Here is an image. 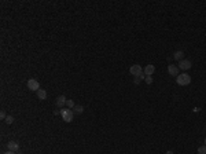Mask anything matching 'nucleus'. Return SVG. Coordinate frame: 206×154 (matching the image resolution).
<instances>
[{
  "label": "nucleus",
  "instance_id": "nucleus-16",
  "mask_svg": "<svg viewBox=\"0 0 206 154\" xmlns=\"http://www.w3.org/2000/svg\"><path fill=\"white\" fill-rule=\"evenodd\" d=\"M144 80H146V83L149 84V85H150V84H153V81H154L151 76H146V79H144Z\"/></svg>",
  "mask_w": 206,
  "mask_h": 154
},
{
  "label": "nucleus",
  "instance_id": "nucleus-11",
  "mask_svg": "<svg viewBox=\"0 0 206 154\" xmlns=\"http://www.w3.org/2000/svg\"><path fill=\"white\" fill-rule=\"evenodd\" d=\"M37 98H39L40 100H46L47 99V91L43 90V88H40V90L37 91Z\"/></svg>",
  "mask_w": 206,
  "mask_h": 154
},
{
  "label": "nucleus",
  "instance_id": "nucleus-21",
  "mask_svg": "<svg viewBox=\"0 0 206 154\" xmlns=\"http://www.w3.org/2000/svg\"><path fill=\"white\" fill-rule=\"evenodd\" d=\"M205 143H206V138H205Z\"/></svg>",
  "mask_w": 206,
  "mask_h": 154
},
{
  "label": "nucleus",
  "instance_id": "nucleus-17",
  "mask_svg": "<svg viewBox=\"0 0 206 154\" xmlns=\"http://www.w3.org/2000/svg\"><path fill=\"white\" fill-rule=\"evenodd\" d=\"M6 117H7V114H6V111L1 110V113H0V118H1V120H6Z\"/></svg>",
  "mask_w": 206,
  "mask_h": 154
},
{
  "label": "nucleus",
  "instance_id": "nucleus-10",
  "mask_svg": "<svg viewBox=\"0 0 206 154\" xmlns=\"http://www.w3.org/2000/svg\"><path fill=\"white\" fill-rule=\"evenodd\" d=\"M173 59H176V61H179V62H180L181 59H184V51H181V50L174 51L173 52Z\"/></svg>",
  "mask_w": 206,
  "mask_h": 154
},
{
  "label": "nucleus",
  "instance_id": "nucleus-15",
  "mask_svg": "<svg viewBox=\"0 0 206 154\" xmlns=\"http://www.w3.org/2000/svg\"><path fill=\"white\" fill-rule=\"evenodd\" d=\"M198 154H206V144L198 147Z\"/></svg>",
  "mask_w": 206,
  "mask_h": 154
},
{
  "label": "nucleus",
  "instance_id": "nucleus-6",
  "mask_svg": "<svg viewBox=\"0 0 206 154\" xmlns=\"http://www.w3.org/2000/svg\"><path fill=\"white\" fill-rule=\"evenodd\" d=\"M154 72H155V66H154V65H147V66H144V69H143V73L146 76H153Z\"/></svg>",
  "mask_w": 206,
  "mask_h": 154
},
{
  "label": "nucleus",
  "instance_id": "nucleus-2",
  "mask_svg": "<svg viewBox=\"0 0 206 154\" xmlns=\"http://www.w3.org/2000/svg\"><path fill=\"white\" fill-rule=\"evenodd\" d=\"M60 116H62L65 122H71L73 117H74V111L71 109H60Z\"/></svg>",
  "mask_w": 206,
  "mask_h": 154
},
{
  "label": "nucleus",
  "instance_id": "nucleus-1",
  "mask_svg": "<svg viewBox=\"0 0 206 154\" xmlns=\"http://www.w3.org/2000/svg\"><path fill=\"white\" fill-rule=\"evenodd\" d=\"M176 81H177V84L181 87L188 85L190 83H191V76H190L188 73H181V74H179L177 77H176Z\"/></svg>",
  "mask_w": 206,
  "mask_h": 154
},
{
  "label": "nucleus",
  "instance_id": "nucleus-9",
  "mask_svg": "<svg viewBox=\"0 0 206 154\" xmlns=\"http://www.w3.org/2000/svg\"><path fill=\"white\" fill-rule=\"evenodd\" d=\"M7 149L8 150H11V151H18L19 150V144L15 142V140H10L7 143Z\"/></svg>",
  "mask_w": 206,
  "mask_h": 154
},
{
  "label": "nucleus",
  "instance_id": "nucleus-13",
  "mask_svg": "<svg viewBox=\"0 0 206 154\" xmlns=\"http://www.w3.org/2000/svg\"><path fill=\"white\" fill-rule=\"evenodd\" d=\"M66 106H68V109H71V110H73L76 105H74V102H73L71 99H68V102H66Z\"/></svg>",
  "mask_w": 206,
  "mask_h": 154
},
{
  "label": "nucleus",
  "instance_id": "nucleus-20",
  "mask_svg": "<svg viewBox=\"0 0 206 154\" xmlns=\"http://www.w3.org/2000/svg\"><path fill=\"white\" fill-rule=\"evenodd\" d=\"M165 154H173V151H172V150H168L166 153H165Z\"/></svg>",
  "mask_w": 206,
  "mask_h": 154
},
{
  "label": "nucleus",
  "instance_id": "nucleus-8",
  "mask_svg": "<svg viewBox=\"0 0 206 154\" xmlns=\"http://www.w3.org/2000/svg\"><path fill=\"white\" fill-rule=\"evenodd\" d=\"M66 102H68V99L65 98V95H59V97L57 98V106L60 109H63V106L66 105Z\"/></svg>",
  "mask_w": 206,
  "mask_h": 154
},
{
  "label": "nucleus",
  "instance_id": "nucleus-18",
  "mask_svg": "<svg viewBox=\"0 0 206 154\" xmlns=\"http://www.w3.org/2000/svg\"><path fill=\"white\" fill-rule=\"evenodd\" d=\"M4 154H18V151H11V150H8V151H6Z\"/></svg>",
  "mask_w": 206,
  "mask_h": 154
},
{
  "label": "nucleus",
  "instance_id": "nucleus-14",
  "mask_svg": "<svg viewBox=\"0 0 206 154\" xmlns=\"http://www.w3.org/2000/svg\"><path fill=\"white\" fill-rule=\"evenodd\" d=\"M4 121L7 122L8 125H11V124H13V122H14V117H13V116H10V114H8L7 117H6V120H4Z\"/></svg>",
  "mask_w": 206,
  "mask_h": 154
},
{
  "label": "nucleus",
  "instance_id": "nucleus-4",
  "mask_svg": "<svg viewBox=\"0 0 206 154\" xmlns=\"http://www.w3.org/2000/svg\"><path fill=\"white\" fill-rule=\"evenodd\" d=\"M28 88H29L30 91H36V92H37V91L40 90V83L37 81L36 79L28 80Z\"/></svg>",
  "mask_w": 206,
  "mask_h": 154
},
{
  "label": "nucleus",
  "instance_id": "nucleus-12",
  "mask_svg": "<svg viewBox=\"0 0 206 154\" xmlns=\"http://www.w3.org/2000/svg\"><path fill=\"white\" fill-rule=\"evenodd\" d=\"M73 111H74L76 114H82V113H84V106H81V105H76L74 109H73Z\"/></svg>",
  "mask_w": 206,
  "mask_h": 154
},
{
  "label": "nucleus",
  "instance_id": "nucleus-7",
  "mask_svg": "<svg viewBox=\"0 0 206 154\" xmlns=\"http://www.w3.org/2000/svg\"><path fill=\"white\" fill-rule=\"evenodd\" d=\"M168 73L171 76H179V66H174V65H169L168 66Z\"/></svg>",
  "mask_w": 206,
  "mask_h": 154
},
{
  "label": "nucleus",
  "instance_id": "nucleus-19",
  "mask_svg": "<svg viewBox=\"0 0 206 154\" xmlns=\"http://www.w3.org/2000/svg\"><path fill=\"white\" fill-rule=\"evenodd\" d=\"M139 83H140V77H136V79H135V84H139Z\"/></svg>",
  "mask_w": 206,
  "mask_h": 154
},
{
  "label": "nucleus",
  "instance_id": "nucleus-5",
  "mask_svg": "<svg viewBox=\"0 0 206 154\" xmlns=\"http://www.w3.org/2000/svg\"><path fill=\"white\" fill-rule=\"evenodd\" d=\"M179 69H181V70H188V69H191V66H192V63H191V61H190V59H181L180 62H179Z\"/></svg>",
  "mask_w": 206,
  "mask_h": 154
},
{
  "label": "nucleus",
  "instance_id": "nucleus-3",
  "mask_svg": "<svg viewBox=\"0 0 206 154\" xmlns=\"http://www.w3.org/2000/svg\"><path fill=\"white\" fill-rule=\"evenodd\" d=\"M129 73L132 76H135V77H140L143 74V69L140 65H132L131 68H129Z\"/></svg>",
  "mask_w": 206,
  "mask_h": 154
}]
</instances>
